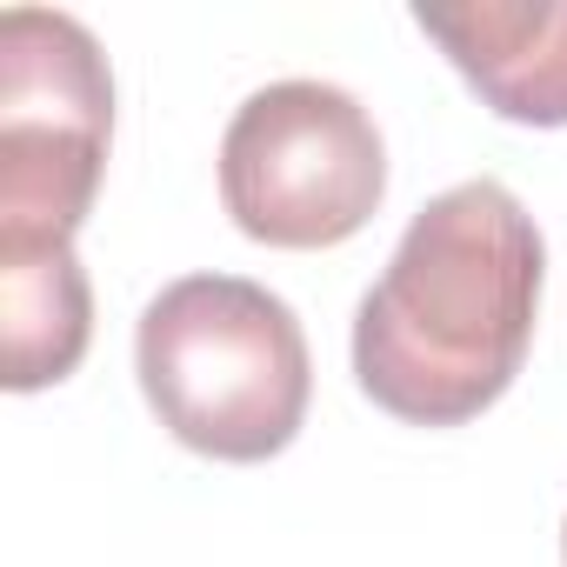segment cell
Instances as JSON below:
<instances>
[{
	"mask_svg": "<svg viewBox=\"0 0 567 567\" xmlns=\"http://www.w3.org/2000/svg\"><path fill=\"white\" fill-rule=\"evenodd\" d=\"M547 247L501 181L434 194L354 308V381L408 427L487 414L534 341Z\"/></svg>",
	"mask_w": 567,
	"mask_h": 567,
	"instance_id": "cell-1",
	"label": "cell"
},
{
	"mask_svg": "<svg viewBox=\"0 0 567 567\" xmlns=\"http://www.w3.org/2000/svg\"><path fill=\"white\" fill-rule=\"evenodd\" d=\"M134 374L181 447L240 467L288 447L315 401L295 308L247 274L167 280L134 328Z\"/></svg>",
	"mask_w": 567,
	"mask_h": 567,
	"instance_id": "cell-2",
	"label": "cell"
},
{
	"mask_svg": "<svg viewBox=\"0 0 567 567\" xmlns=\"http://www.w3.org/2000/svg\"><path fill=\"white\" fill-rule=\"evenodd\" d=\"M388 194L374 114L334 81H274L220 134V200L260 247H341Z\"/></svg>",
	"mask_w": 567,
	"mask_h": 567,
	"instance_id": "cell-3",
	"label": "cell"
},
{
	"mask_svg": "<svg viewBox=\"0 0 567 567\" xmlns=\"http://www.w3.org/2000/svg\"><path fill=\"white\" fill-rule=\"evenodd\" d=\"M114 141L101 41L54 8L0 14V240H74Z\"/></svg>",
	"mask_w": 567,
	"mask_h": 567,
	"instance_id": "cell-4",
	"label": "cell"
},
{
	"mask_svg": "<svg viewBox=\"0 0 567 567\" xmlns=\"http://www.w3.org/2000/svg\"><path fill=\"white\" fill-rule=\"evenodd\" d=\"M414 28L501 121L567 127V0H461V8L421 0Z\"/></svg>",
	"mask_w": 567,
	"mask_h": 567,
	"instance_id": "cell-5",
	"label": "cell"
},
{
	"mask_svg": "<svg viewBox=\"0 0 567 567\" xmlns=\"http://www.w3.org/2000/svg\"><path fill=\"white\" fill-rule=\"evenodd\" d=\"M0 334L14 394L54 388L81 368L94 341V288L74 240H0Z\"/></svg>",
	"mask_w": 567,
	"mask_h": 567,
	"instance_id": "cell-6",
	"label": "cell"
},
{
	"mask_svg": "<svg viewBox=\"0 0 567 567\" xmlns=\"http://www.w3.org/2000/svg\"><path fill=\"white\" fill-rule=\"evenodd\" d=\"M560 554H567V527H560Z\"/></svg>",
	"mask_w": 567,
	"mask_h": 567,
	"instance_id": "cell-7",
	"label": "cell"
}]
</instances>
